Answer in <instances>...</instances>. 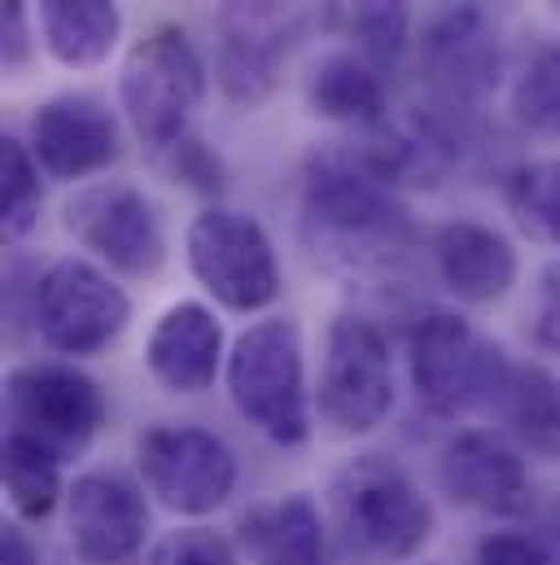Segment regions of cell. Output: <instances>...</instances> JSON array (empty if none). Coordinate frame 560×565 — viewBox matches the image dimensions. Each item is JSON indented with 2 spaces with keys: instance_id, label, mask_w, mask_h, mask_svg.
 I'll return each instance as SVG.
<instances>
[{
  "instance_id": "31",
  "label": "cell",
  "mask_w": 560,
  "mask_h": 565,
  "mask_svg": "<svg viewBox=\"0 0 560 565\" xmlns=\"http://www.w3.org/2000/svg\"><path fill=\"white\" fill-rule=\"evenodd\" d=\"M530 342L543 351V355H557L560 360V259H552L539 285H535V302H530Z\"/></svg>"
},
{
  "instance_id": "26",
  "label": "cell",
  "mask_w": 560,
  "mask_h": 565,
  "mask_svg": "<svg viewBox=\"0 0 560 565\" xmlns=\"http://www.w3.org/2000/svg\"><path fill=\"white\" fill-rule=\"evenodd\" d=\"M342 26L355 53L390 75L412 44V0H346Z\"/></svg>"
},
{
  "instance_id": "36",
  "label": "cell",
  "mask_w": 560,
  "mask_h": 565,
  "mask_svg": "<svg viewBox=\"0 0 560 565\" xmlns=\"http://www.w3.org/2000/svg\"><path fill=\"white\" fill-rule=\"evenodd\" d=\"M557 4H560V0H557Z\"/></svg>"
},
{
  "instance_id": "24",
  "label": "cell",
  "mask_w": 560,
  "mask_h": 565,
  "mask_svg": "<svg viewBox=\"0 0 560 565\" xmlns=\"http://www.w3.org/2000/svg\"><path fill=\"white\" fill-rule=\"evenodd\" d=\"M0 478H4L9 504L22 522L53 518V509L62 500V456L49 443H40L22 429H9L4 451H0Z\"/></svg>"
},
{
  "instance_id": "15",
  "label": "cell",
  "mask_w": 560,
  "mask_h": 565,
  "mask_svg": "<svg viewBox=\"0 0 560 565\" xmlns=\"http://www.w3.org/2000/svg\"><path fill=\"white\" fill-rule=\"evenodd\" d=\"M438 482L455 504L491 518H521L535 500L521 447L495 429H460L438 456Z\"/></svg>"
},
{
  "instance_id": "16",
  "label": "cell",
  "mask_w": 560,
  "mask_h": 565,
  "mask_svg": "<svg viewBox=\"0 0 560 565\" xmlns=\"http://www.w3.org/2000/svg\"><path fill=\"white\" fill-rule=\"evenodd\" d=\"M31 153L53 180H88L119 158V124L93 93H57L31 115Z\"/></svg>"
},
{
  "instance_id": "5",
  "label": "cell",
  "mask_w": 560,
  "mask_h": 565,
  "mask_svg": "<svg viewBox=\"0 0 560 565\" xmlns=\"http://www.w3.org/2000/svg\"><path fill=\"white\" fill-rule=\"evenodd\" d=\"M315 0H219L215 4V79L219 93L255 110L280 88L289 57L315 31Z\"/></svg>"
},
{
  "instance_id": "2",
  "label": "cell",
  "mask_w": 560,
  "mask_h": 565,
  "mask_svg": "<svg viewBox=\"0 0 560 565\" xmlns=\"http://www.w3.org/2000/svg\"><path fill=\"white\" fill-rule=\"evenodd\" d=\"M329 518L337 553L351 565L412 562L433 535V509L417 478L381 451H364L333 473Z\"/></svg>"
},
{
  "instance_id": "9",
  "label": "cell",
  "mask_w": 560,
  "mask_h": 565,
  "mask_svg": "<svg viewBox=\"0 0 560 565\" xmlns=\"http://www.w3.org/2000/svg\"><path fill=\"white\" fill-rule=\"evenodd\" d=\"M504 71V35L491 9L482 4H451L438 13L420 35V84L429 102L455 115H477ZM446 119V115H442Z\"/></svg>"
},
{
  "instance_id": "7",
  "label": "cell",
  "mask_w": 560,
  "mask_h": 565,
  "mask_svg": "<svg viewBox=\"0 0 560 565\" xmlns=\"http://www.w3.org/2000/svg\"><path fill=\"white\" fill-rule=\"evenodd\" d=\"M184 259L193 281L228 311L255 316L284 294L277 246L268 228L246 211L206 206L202 215H193L184 233Z\"/></svg>"
},
{
  "instance_id": "13",
  "label": "cell",
  "mask_w": 560,
  "mask_h": 565,
  "mask_svg": "<svg viewBox=\"0 0 560 565\" xmlns=\"http://www.w3.org/2000/svg\"><path fill=\"white\" fill-rule=\"evenodd\" d=\"M9 404V429H22L40 443H49L57 456L84 451L101 425H106V391L97 377H88L75 364L40 360L18 364L4 382Z\"/></svg>"
},
{
  "instance_id": "6",
  "label": "cell",
  "mask_w": 560,
  "mask_h": 565,
  "mask_svg": "<svg viewBox=\"0 0 560 565\" xmlns=\"http://www.w3.org/2000/svg\"><path fill=\"white\" fill-rule=\"evenodd\" d=\"M206 102V62L184 26H153L128 49L119 66V110L144 149L162 153L189 137Z\"/></svg>"
},
{
  "instance_id": "33",
  "label": "cell",
  "mask_w": 560,
  "mask_h": 565,
  "mask_svg": "<svg viewBox=\"0 0 560 565\" xmlns=\"http://www.w3.org/2000/svg\"><path fill=\"white\" fill-rule=\"evenodd\" d=\"M477 565H557L548 548L517 531H495L477 544Z\"/></svg>"
},
{
  "instance_id": "1",
  "label": "cell",
  "mask_w": 560,
  "mask_h": 565,
  "mask_svg": "<svg viewBox=\"0 0 560 565\" xmlns=\"http://www.w3.org/2000/svg\"><path fill=\"white\" fill-rule=\"evenodd\" d=\"M298 233L311 259L342 281L395 277L412 246L417 224L355 145H320L298 175Z\"/></svg>"
},
{
  "instance_id": "20",
  "label": "cell",
  "mask_w": 560,
  "mask_h": 565,
  "mask_svg": "<svg viewBox=\"0 0 560 565\" xmlns=\"http://www.w3.org/2000/svg\"><path fill=\"white\" fill-rule=\"evenodd\" d=\"M306 106L311 115L342 124V128H377L395 106H390V84L386 71H377L368 57H359L355 49H337L324 53L311 75H306Z\"/></svg>"
},
{
  "instance_id": "35",
  "label": "cell",
  "mask_w": 560,
  "mask_h": 565,
  "mask_svg": "<svg viewBox=\"0 0 560 565\" xmlns=\"http://www.w3.org/2000/svg\"><path fill=\"white\" fill-rule=\"evenodd\" d=\"M557 535H560V509H557Z\"/></svg>"
},
{
  "instance_id": "11",
  "label": "cell",
  "mask_w": 560,
  "mask_h": 565,
  "mask_svg": "<svg viewBox=\"0 0 560 565\" xmlns=\"http://www.w3.org/2000/svg\"><path fill=\"white\" fill-rule=\"evenodd\" d=\"M137 469L144 491L180 513L206 518L224 509L237 491V456L233 447L202 425H149L137 434Z\"/></svg>"
},
{
  "instance_id": "12",
  "label": "cell",
  "mask_w": 560,
  "mask_h": 565,
  "mask_svg": "<svg viewBox=\"0 0 560 565\" xmlns=\"http://www.w3.org/2000/svg\"><path fill=\"white\" fill-rule=\"evenodd\" d=\"M62 228L119 277H153L166 259V228L153 198L132 180H88L62 206Z\"/></svg>"
},
{
  "instance_id": "19",
  "label": "cell",
  "mask_w": 560,
  "mask_h": 565,
  "mask_svg": "<svg viewBox=\"0 0 560 565\" xmlns=\"http://www.w3.org/2000/svg\"><path fill=\"white\" fill-rule=\"evenodd\" d=\"M359 158L386 180V184H412L433 189L451 175L455 167V132L438 110H390L377 128L364 132L355 145Z\"/></svg>"
},
{
  "instance_id": "32",
  "label": "cell",
  "mask_w": 560,
  "mask_h": 565,
  "mask_svg": "<svg viewBox=\"0 0 560 565\" xmlns=\"http://www.w3.org/2000/svg\"><path fill=\"white\" fill-rule=\"evenodd\" d=\"M35 18L40 13L31 0H0V57L9 75H18L35 53Z\"/></svg>"
},
{
  "instance_id": "14",
  "label": "cell",
  "mask_w": 560,
  "mask_h": 565,
  "mask_svg": "<svg viewBox=\"0 0 560 565\" xmlns=\"http://www.w3.org/2000/svg\"><path fill=\"white\" fill-rule=\"evenodd\" d=\"M66 526L84 565H128L149 540V500L119 469H88L66 491Z\"/></svg>"
},
{
  "instance_id": "27",
  "label": "cell",
  "mask_w": 560,
  "mask_h": 565,
  "mask_svg": "<svg viewBox=\"0 0 560 565\" xmlns=\"http://www.w3.org/2000/svg\"><path fill=\"white\" fill-rule=\"evenodd\" d=\"M508 106L530 137L560 141V40H543L530 49L513 79Z\"/></svg>"
},
{
  "instance_id": "25",
  "label": "cell",
  "mask_w": 560,
  "mask_h": 565,
  "mask_svg": "<svg viewBox=\"0 0 560 565\" xmlns=\"http://www.w3.org/2000/svg\"><path fill=\"white\" fill-rule=\"evenodd\" d=\"M504 206L530 242L560 250V158H535L513 167L504 180Z\"/></svg>"
},
{
  "instance_id": "23",
  "label": "cell",
  "mask_w": 560,
  "mask_h": 565,
  "mask_svg": "<svg viewBox=\"0 0 560 565\" xmlns=\"http://www.w3.org/2000/svg\"><path fill=\"white\" fill-rule=\"evenodd\" d=\"M508 438L548 460V465H560V377L543 364H513L508 369V382L491 408Z\"/></svg>"
},
{
  "instance_id": "21",
  "label": "cell",
  "mask_w": 560,
  "mask_h": 565,
  "mask_svg": "<svg viewBox=\"0 0 560 565\" xmlns=\"http://www.w3.org/2000/svg\"><path fill=\"white\" fill-rule=\"evenodd\" d=\"M250 565H329V526L306 495H280L241 518Z\"/></svg>"
},
{
  "instance_id": "34",
  "label": "cell",
  "mask_w": 560,
  "mask_h": 565,
  "mask_svg": "<svg viewBox=\"0 0 560 565\" xmlns=\"http://www.w3.org/2000/svg\"><path fill=\"white\" fill-rule=\"evenodd\" d=\"M0 565H35V548H31V540H26V531L22 526H4V535H0Z\"/></svg>"
},
{
  "instance_id": "30",
  "label": "cell",
  "mask_w": 560,
  "mask_h": 565,
  "mask_svg": "<svg viewBox=\"0 0 560 565\" xmlns=\"http://www.w3.org/2000/svg\"><path fill=\"white\" fill-rule=\"evenodd\" d=\"M153 158H158V167L175 184H189L193 193H224V162H219V153H211L193 132L184 141H175L171 149L153 153Z\"/></svg>"
},
{
  "instance_id": "4",
  "label": "cell",
  "mask_w": 560,
  "mask_h": 565,
  "mask_svg": "<svg viewBox=\"0 0 560 565\" xmlns=\"http://www.w3.org/2000/svg\"><path fill=\"white\" fill-rule=\"evenodd\" d=\"M508 369V351L455 311H429L408 333L412 391L433 417L455 422L477 408H495Z\"/></svg>"
},
{
  "instance_id": "18",
  "label": "cell",
  "mask_w": 560,
  "mask_h": 565,
  "mask_svg": "<svg viewBox=\"0 0 560 565\" xmlns=\"http://www.w3.org/2000/svg\"><path fill=\"white\" fill-rule=\"evenodd\" d=\"M433 273L460 302L491 307L517 285V246L482 220H446L429 237Z\"/></svg>"
},
{
  "instance_id": "29",
  "label": "cell",
  "mask_w": 560,
  "mask_h": 565,
  "mask_svg": "<svg viewBox=\"0 0 560 565\" xmlns=\"http://www.w3.org/2000/svg\"><path fill=\"white\" fill-rule=\"evenodd\" d=\"M144 565H237V553L211 526H180L153 544Z\"/></svg>"
},
{
  "instance_id": "17",
  "label": "cell",
  "mask_w": 560,
  "mask_h": 565,
  "mask_svg": "<svg viewBox=\"0 0 560 565\" xmlns=\"http://www.w3.org/2000/svg\"><path fill=\"white\" fill-rule=\"evenodd\" d=\"M224 364V324L206 302H171L144 338V369L171 395L211 391Z\"/></svg>"
},
{
  "instance_id": "22",
  "label": "cell",
  "mask_w": 560,
  "mask_h": 565,
  "mask_svg": "<svg viewBox=\"0 0 560 565\" xmlns=\"http://www.w3.org/2000/svg\"><path fill=\"white\" fill-rule=\"evenodd\" d=\"M40 35L57 66L66 71H97L123 40V9L119 0H40Z\"/></svg>"
},
{
  "instance_id": "3",
  "label": "cell",
  "mask_w": 560,
  "mask_h": 565,
  "mask_svg": "<svg viewBox=\"0 0 560 565\" xmlns=\"http://www.w3.org/2000/svg\"><path fill=\"white\" fill-rule=\"evenodd\" d=\"M224 386L233 408L277 447H302L311 438L302 333L289 316H263L233 342Z\"/></svg>"
},
{
  "instance_id": "8",
  "label": "cell",
  "mask_w": 560,
  "mask_h": 565,
  "mask_svg": "<svg viewBox=\"0 0 560 565\" xmlns=\"http://www.w3.org/2000/svg\"><path fill=\"white\" fill-rule=\"evenodd\" d=\"M31 320L53 355L93 360L123 338L132 320V298L93 259L62 255L35 277Z\"/></svg>"
},
{
  "instance_id": "28",
  "label": "cell",
  "mask_w": 560,
  "mask_h": 565,
  "mask_svg": "<svg viewBox=\"0 0 560 565\" xmlns=\"http://www.w3.org/2000/svg\"><path fill=\"white\" fill-rule=\"evenodd\" d=\"M40 206H44V184H40V162H35L31 145L4 137L0 141V228H4V242H22L40 224Z\"/></svg>"
},
{
  "instance_id": "10",
  "label": "cell",
  "mask_w": 560,
  "mask_h": 565,
  "mask_svg": "<svg viewBox=\"0 0 560 565\" xmlns=\"http://www.w3.org/2000/svg\"><path fill=\"white\" fill-rule=\"evenodd\" d=\"M320 417L337 434H373L395 408L390 338L364 316H337L324 333L320 360Z\"/></svg>"
}]
</instances>
